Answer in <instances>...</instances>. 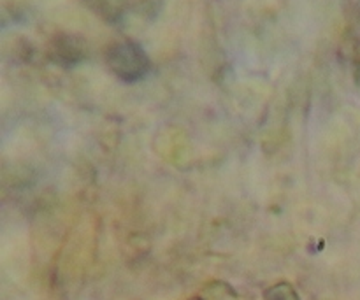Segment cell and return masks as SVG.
I'll return each mask as SVG.
<instances>
[{"instance_id":"2","label":"cell","mask_w":360,"mask_h":300,"mask_svg":"<svg viewBox=\"0 0 360 300\" xmlns=\"http://www.w3.org/2000/svg\"><path fill=\"white\" fill-rule=\"evenodd\" d=\"M51 56L62 67H74L86 58V44L76 35L60 34L51 44Z\"/></svg>"},{"instance_id":"4","label":"cell","mask_w":360,"mask_h":300,"mask_svg":"<svg viewBox=\"0 0 360 300\" xmlns=\"http://www.w3.org/2000/svg\"><path fill=\"white\" fill-rule=\"evenodd\" d=\"M266 300H299L290 285H278L266 294Z\"/></svg>"},{"instance_id":"5","label":"cell","mask_w":360,"mask_h":300,"mask_svg":"<svg viewBox=\"0 0 360 300\" xmlns=\"http://www.w3.org/2000/svg\"><path fill=\"white\" fill-rule=\"evenodd\" d=\"M137 9H139V13H143L144 16L148 18H157L158 11L162 9V0H139V4H137Z\"/></svg>"},{"instance_id":"1","label":"cell","mask_w":360,"mask_h":300,"mask_svg":"<svg viewBox=\"0 0 360 300\" xmlns=\"http://www.w3.org/2000/svg\"><path fill=\"white\" fill-rule=\"evenodd\" d=\"M108 65L111 72L123 83H137L144 79L151 69L150 56L134 41H122L108 49Z\"/></svg>"},{"instance_id":"3","label":"cell","mask_w":360,"mask_h":300,"mask_svg":"<svg viewBox=\"0 0 360 300\" xmlns=\"http://www.w3.org/2000/svg\"><path fill=\"white\" fill-rule=\"evenodd\" d=\"M84 2L90 11L111 25L120 23L129 11V0H84Z\"/></svg>"}]
</instances>
